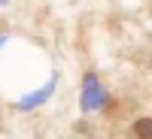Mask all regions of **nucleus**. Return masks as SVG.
<instances>
[{
	"label": "nucleus",
	"mask_w": 152,
	"mask_h": 139,
	"mask_svg": "<svg viewBox=\"0 0 152 139\" xmlns=\"http://www.w3.org/2000/svg\"><path fill=\"white\" fill-rule=\"evenodd\" d=\"M134 136L137 139H152V118H137L134 121Z\"/></svg>",
	"instance_id": "nucleus-1"
}]
</instances>
